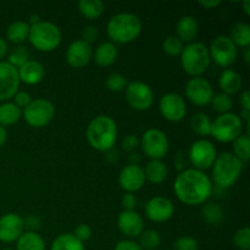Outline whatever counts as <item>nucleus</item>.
Returning a JSON list of instances; mask_svg holds the SVG:
<instances>
[{"instance_id":"obj_1","label":"nucleus","mask_w":250,"mask_h":250,"mask_svg":"<svg viewBox=\"0 0 250 250\" xmlns=\"http://www.w3.org/2000/svg\"><path fill=\"white\" fill-rule=\"evenodd\" d=\"M173 190L176 197L183 204L202 205L205 204L211 195V180L204 171L187 168L176 177Z\"/></svg>"},{"instance_id":"obj_2","label":"nucleus","mask_w":250,"mask_h":250,"mask_svg":"<svg viewBox=\"0 0 250 250\" xmlns=\"http://www.w3.org/2000/svg\"><path fill=\"white\" fill-rule=\"evenodd\" d=\"M87 139L95 150L103 153L111 150L117 139L116 122L105 115L94 117L87 127Z\"/></svg>"},{"instance_id":"obj_3","label":"nucleus","mask_w":250,"mask_h":250,"mask_svg":"<svg viewBox=\"0 0 250 250\" xmlns=\"http://www.w3.org/2000/svg\"><path fill=\"white\" fill-rule=\"evenodd\" d=\"M142 27V21L136 15L121 12L109 20L106 32L112 43L127 44L138 38Z\"/></svg>"},{"instance_id":"obj_4","label":"nucleus","mask_w":250,"mask_h":250,"mask_svg":"<svg viewBox=\"0 0 250 250\" xmlns=\"http://www.w3.org/2000/svg\"><path fill=\"white\" fill-rule=\"evenodd\" d=\"M243 172V163L229 151H224L216 156L212 165V180L219 188L232 187Z\"/></svg>"},{"instance_id":"obj_5","label":"nucleus","mask_w":250,"mask_h":250,"mask_svg":"<svg viewBox=\"0 0 250 250\" xmlns=\"http://www.w3.org/2000/svg\"><path fill=\"white\" fill-rule=\"evenodd\" d=\"M209 48L200 42H192L183 48L181 53V65L185 72L192 77H202L209 68Z\"/></svg>"},{"instance_id":"obj_6","label":"nucleus","mask_w":250,"mask_h":250,"mask_svg":"<svg viewBox=\"0 0 250 250\" xmlns=\"http://www.w3.org/2000/svg\"><path fill=\"white\" fill-rule=\"evenodd\" d=\"M62 34L55 23L49 21H41L29 26L28 41L34 49L43 53L53 51L60 45Z\"/></svg>"},{"instance_id":"obj_7","label":"nucleus","mask_w":250,"mask_h":250,"mask_svg":"<svg viewBox=\"0 0 250 250\" xmlns=\"http://www.w3.org/2000/svg\"><path fill=\"white\" fill-rule=\"evenodd\" d=\"M243 131V121L234 112L219 115L211 122L210 134L221 143H231L238 138Z\"/></svg>"},{"instance_id":"obj_8","label":"nucleus","mask_w":250,"mask_h":250,"mask_svg":"<svg viewBox=\"0 0 250 250\" xmlns=\"http://www.w3.org/2000/svg\"><path fill=\"white\" fill-rule=\"evenodd\" d=\"M22 116L29 126L42 128L53 121L55 116V107L50 100L39 98L32 100L28 106L22 110Z\"/></svg>"},{"instance_id":"obj_9","label":"nucleus","mask_w":250,"mask_h":250,"mask_svg":"<svg viewBox=\"0 0 250 250\" xmlns=\"http://www.w3.org/2000/svg\"><path fill=\"white\" fill-rule=\"evenodd\" d=\"M210 59L220 67L227 68L233 65L238 56V48L229 36H217L212 39L209 48Z\"/></svg>"},{"instance_id":"obj_10","label":"nucleus","mask_w":250,"mask_h":250,"mask_svg":"<svg viewBox=\"0 0 250 250\" xmlns=\"http://www.w3.org/2000/svg\"><path fill=\"white\" fill-rule=\"evenodd\" d=\"M139 142L143 153L151 160H161L167 154L170 146L165 132L158 128L148 129Z\"/></svg>"},{"instance_id":"obj_11","label":"nucleus","mask_w":250,"mask_h":250,"mask_svg":"<svg viewBox=\"0 0 250 250\" xmlns=\"http://www.w3.org/2000/svg\"><path fill=\"white\" fill-rule=\"evenodd\" d=\"M188 156H189V160L194 168L204 171L214 165L217 151L211 142L208 139H199L192 144Z\"/></svg>"},{"instance_id":"obj_12","label":"nucleus","mask_w":250,"mask_h":250,"mask_svg":"<svg viewBox=\"0 0 250 250\" xmlns=\"http://www.w3.org/2000/svg\"><path fill=\"white\" fill-rule=\"evenodd\" d=\"M126 100L132 109L137 111H146L151 107L154 103L153 89L146 83L131 82L126 87Z\"/></svg>"},{"instance_id":"obj_13","label":"nucleus","mask_w":250,"mask_h":250,"mask_svg":"<svg viewBox=\"0 0 250 250\" xmlns=\"http://www.w3.org/2000/svg\"><path fill=\"white\" fill-rule=\"evenodd\" d=\"M211 83L203 77H193L186 84V97L197 106H205L211 103L214 97Z\"/></svg>"},{"instance_id":"obj_14","label":"nucleus","mask_w":250,"mask_h":250,"mask_svg":"<svg viewBox=\"0 0 250 250\" xmlns=\"http://www.w3.org/2000/svg\"><path fill=\"white\" fill-rule=\"evenodd\" d=\"M159 110L164 119L171 122H180L187 115V105L177 93H167L159 102Z\"/></svg>"},{"instance_id":"obj_15","label":"nucleus","mask_w":250,"mask_h":250,"mask_svg":"<svg viewBox=\"0 0 250 250\" xmlns=\"http://www.w3.org/2000/svg\"><path fill=\"white\" fill-rule=\"evenodd\" d=\"M20 78L17 68L7 61H0V102H6L19 92Z\"/></svg>"},{"instance_id":"obj_16","label":"nucleus","mask_w":250,"mask_h":250,"mask_svg":"<svg viewBox=\"0 0 250 250\" xmlns=\"http://www.w3.org/2000/svg\"><path fill=\"white\" fill-rule=\"evenodd\" d=\"M173 203L166 197H154L146 203V215L153 222H166L173 216Z\"/></svg>"},{"instance_id":"obj_17","label":"nucleus","mask_w":250,"mask_h":250,"mask_svg":"<svg viewBox=\"0 0 250 250\" xmlns=\"http://www.w3.org/2000/svg\"><path fill=\"white\" fill-rule=\"evenodd\" d=\"M23 231V219L20 215L10 212L0 217V241L4 243L16 242Z\"/></svg>"},{"instance_id":"obj_18","label":"nucleus","mask_w":250,"mask_h":250,"mask_svg":"<svg viewBox=\"0 0 250 250\" xmlns=\"http://www.w3.org/2000/svg\"><path fill=\"white\" fill-rule=\"evenodd\" d=\"M93 58L92 44L87 43L83 39L72 42L66 50V60L73 68H81L88 65Z\"/></svg>"},{"instance_id":"obj_19","label":"nucleus","mask_w":250,"mask_h":250,"mask_svg":"<svg viewBox=\"0 0 250 250\" xmlns=\"http://www.w3.org/2000/svg\"><path fill=\"white\" fill-rule=\"evenodd\" d=\"M120 186L127 193H134L141 189L146 183L143 168L139 165H127L120 172Z\"/></svg>"},{"instance_id":"obj_20","label":"nucleus","mask_w":250,"mask_h":250,"mask_svg":"<svg viewBox=\"0 0 250 250\" xmlns=\"http://www.w3.org/2000/svg\"><path fill=\"white\" fill-rule=\"evenodd\" d=\"M117 225H119L121 233H124L126 237H129V238L139 237L144 229L143 219L136 211H125L124 210L119 215Z\"/></svg>"},{"instance_id":"obj_21","label":"nucleus","mask_w":250,"mask_h":250,"mask_svg":"<svg viewBox=\"0 0 250 250\" xmlns=\"http://www.w3.org/2000/svg\"><path fill=\"white\" fill-rule=\"evenodd\" d=\"M17 72H19L20 82L33 85L38 84L39 82L43 81L44 76H45V68L38 61L28 60L21 67L17 68Z\"/></svg>"},{"instance_id":"obj_22","label":"nucleus","mask_w":250,"mask_h":250,"mask_svg":"<svg viewBox=\"0 0 250 250\" xmlns=\"http://www.w3.org/2000/svg\"><path fill=\"white\" fill-rule=\"evenodd\" d=\"M198 29H199V23H198L197 19L193 16H183L181 17L180 21L177 22L176 26V32H177V38L180 39L182 43H192L195 39L198 34Z\"/></svg>"},{"instance_id":"obj_23","label":"nucleus","mask_w":250,"mask_h":250,"mask_svg":"<svg viewBox=\"0 0 250 250\" xmlns=\"http://www.w3.org/2000/svg\"><path fill=\"white\" fill-rule=\"evenodd\" d=\"M242 77L237 71L226 68L222 71L219 77V85L222 89V93L227 95H232L238 93L242 89Z\"/></svg>"},{"instance_id":"obj_24","label":"nucleus","mask_w":250,"mask_h":250,"mask_svg":"<svg viewBox=\"0 0 250 250\" xmlns=\"http://www.w3.org/2000/svg\"><path fill=\"white\" fill-rule=\"evenodd\" d=\"M117 55H119V53H117L116 45L111 42H104V43L99 44L95 49L94 61L98 66L107 67L116 61Z\"/></svg>"},{"instance_id":"obj_25","label":"nucleus","mask_w":250,"mask_h":250,"mask_svg":"<svg viewBox=\"0 0 250 250\" xmlns=\"http://www.w3.org/2000/svg\"><path fill=\"white\" fill-rule=\"evenodd\" d=\"M146 181H149L153 185H160L167 178V166L161 160H150L144 167Z\"/></svg>"},{"instance_id":"obj_26","label":"nucleus","mask_w":250,"mask_h":250,"mask_svg":"<svg viewBox=\"0 0 250 250\" xmlns=\"http://www.w3.org/2000/svg\"><path fill=\"white\" fill-rule=\"evenodd\" d=\"M22 117V110L14 103H2L0 104V126L7 127L17 124Z\"/></svg>"},{"instance_id":"obj_27","label":"nucleus","mask_w":250,"mask_h":250,"mask_svg":"<svg viewBox=\"0 0 250 250\" xmlns=\"http://www.w3.org/2000/svg\"><path fill=\"white\" fill-rule=\"evenodd\" d=\"M16 250H45V242L36 232H23L16 241Z\"/></svg>"},{"instance_id":"obj_28","label":"nucleus","mask_w":250,"mask_h":250,"mask_svg":"<svg viewBox=\"0 0 250 250\" xmlns=\"http://www.w3.org/2000/svg\"><path fill=\"white\" fill-rule=\"evenodd\" d=\"M29 24L24 21H15L7 27L6 38L14 44L23 43L28 39Z\"/></svg>"},{"instance_id":"obj_29","label":"nucleus","mask_w":250,"mask_h":250,"mask_svg":"<svg viewBox=\"0 0 250 250\" xmlns=\"http://www.w3.org/2000/svg\"><path fill=\"white\" fill-rule=\"evenodd\" d=\"M229 38L237 48H248L250 45V26L248 23L238 22L231 28Z\"/></svg>"},{"instance_id":"obj_30","label":"nucleus","mask_w":250,"mask_h":250,"mask_svg":"<svg viewBox=\"0 0 250 250\" xmlns=\"http://www.w3.org/2000/svg\"><path fill=\"white\" fill-rule=\"evenodd\" d=\"M50 250H85L83 243H81L72 233L59 234L54 239Z\"/></svg>"},{"instance_id":"obj_31","label":"nucleus","mask_w":250,"mask_h":250,"mask_svg":"<svg viewBox=\"0 0 250 250\" xmlns=\"http://www.w3.org/2000/svg\"><path fill=\"white\" fill-rule=\"evenodd\" d=\"M78 10L87 19L95 20L104 14V4L100 0H81Z\"/></svg>"},{"instance_id":"obj_32","label":"nucleus","mask_w":250,"mask_h":250,"mask_svg":"<svg viewBox=\"0 0 250 250\" xmlns=\"http://www.w3.org/2000/svg\"><path fill=\"white\" fill-rule=\"evenodd\" d=\"M202 215L209 225H219L224 221L225 211L221 205L216 203H207L203 207Z\"/></svg>"},{"instance_id":"obj_33","label":"nucleus","mask_w":250,"mask_h":250,"mask_svg":"<svg viewBox=\"0 0 250 250\" xmlns=\"http://www.w3.org/2000/svg\"><path fill=\"white\" fill-rule=\"evenodd\" d=\"M190 127L199 136H210L211 121L204 112H197L190 119Z\"/></svg>"},{"instance_id":"obj_34","label":"nucleus","mask_w":250,"mask_h":250,"mask_svg":"<svg viewBox=\"0 0 250 250\" xmlns=\"http://www.w3.org/2000/svg\"><path fill=\"white\" fill-rule=\"evenodd\" d=\"M233 154L237 159L246 163L250 158V139L248 134H241L233 141Z\"/></svg>"},{"instance_id":"obj_35","label":"nucleus","mask_w":250,"mask_h":250,"mask_svg":"<svg viewBox=\"0 0 250 250\" xmlns=\"http://www.w3.org/2000/svg\"><path fill=\"white\" fill-rule=\"evenodd\" d=\"M161 243V237L158 231L155 229H146V231L142 232L139 236V246L142 249L146 250H156Z\"/></svg>"},{"instance_id":"obj_36","label":"nucleus","mask_w":250,"mask_h":250,"mask_svg":"<svg viewBox=\"0 0 250 250\" xmlns=\"http://www.w3.org/2000/svg\"><path fill=\"white\" fill-rule=\"evenodd\" d=\"M211 105L215 111L222 115L229 112L232 105H233V102H232L231 95H227L225 93H217V94H214V97H212Z\"/></svg>"},{"instance_id":"obj_37","label":"nucleus","mask_w":250,"mask_h":250,"mask_svg":"<svg viewBox=\"0 0 250 250\" xmlns=\"http://www.w3.org/2000/svg\"><path fill=\"white\" fill-rule=\"evenodd\" d=\"M29 60V53L27 50L26 46H16V48L12 49V51L9 55V60L7 62L11 66H14L15 68H20L23 63H26Z\"/></svg>"},{"instance_id":"obj_38","label":"nucleus","mask_w":250,"mask_h":250,"mask_svg":"<svg viewBox=\"0 0 250 250\" xmlns=\"http://www.w3.org/2000/svg\"><path fill=\"white\" fill-rule=\"evenodd\" d=\"M183 45L182 42L177 38L176 36H170L163 42V49L167 55L170 56H180L182 53Z\"/></svg>"},{"instance_id":"obj_39","label":"nucleus","mask_w":250,"mask_h":250,"mask_svg":"<svg viewBox=\"0 0 250 250\" xmlns=\"http://www.w3.org/2000/svg\"><path fill=\"white\" fill-rule=\"evenodd\" d=\"M105 84H106L107 89L111 92H121L124 88L127 87V80L124 75L115 72L107 76Z\"/></svg>"},{"instance_id":"obj_40","label":"nucleus","mask_w":250,"mask_h":250,"mask_svg":"<svg viewBox=\"0 0 250 250\" xmlns=\"http://www.w3.org/2000/svg\"><path fill=\"white\" fill-rule=\"evenodd\" d=\"M233 243L239 250H250V229L249 227L239 229L233 236Z\"/></svg>"},{"instance_id":"obj_41","label":"nucleus","mask_w":250,"mask_h":250,"mask_svg":"<svg viewBox=\"0 0 250 250\" xmlns=\"http://www.w3.org/2000/svg\"><path fill=\"white\" fill-rule=\"evenodd\" d=\"M173 250H198V242L193 237H180L173 244Z\"/></svg>"},{"instance_id":"obj_42","label":"nucleus","mask_w":250,"mask_h":250,"mask_svg":"<svg viewBox=\"0 0 250 250\" xmlns=\"http://www.w3.org/2000/svg\"><path fill=\"white\" fill-rule=\"evenodd\" d=\"M139 144H141V142H139L138 137L134 136V134H128V136H126L124 138V141H122L121 143V146L122 149H124V151L131 154L136 151V149L138 148Z\"/></svg>"},{"instance_id":"obj_43","label":"nucleus","mask_w":250,"mask_h":250,"mask_svg":"<svg viewBox=\"0 0 250 250\" xmlns=\"http://www.w3.org/2000/svg\"><path fill=\"white\" fill-rule=\"evenodd\" d=\"M72 234L81 243H83V242H87L92 237V227L87 224H82L77 226V229H75V233Z\"/></svg>"},{"instance_id":"obj_44","label":"nucleus","mask_w":250,"mask_h":250,"mask_svg":"<svg viewBox=\"0 0 250 250\" xmlns=\"http://www.w3.org/2000/svg\"><path fill=\"white\" fill-rule=\"evenodd\" d=\"M32 102L31 94L28 92H24V90H21V92H17L14 97V104L16 106H19L20 109H24L26 106H28L29 103Z\"/></svg>"},{"instance_id":"obj_45","label":"nucleus","mask_w":250,"mask_h":250,"mask_svg":"<svg viewBox=\"0 0 250 250\" xmlns=\"http://www.w3.org/2000/svg\"><path fill=\"white\" fill-rule=\"evenodd\" d=\"M98 37H99V31H98V28L95 26H85L83 28L82 39L84 42H87V43L92 44L93 42L97 41Z\"/></svg>"},{"instance_id":"obj_46","label":"nucleus","mask_w":250,"mask_h":250,"mask_svg":"<svg viewBox=\"0 0 250 250\" xmlns=\"http://www.w3.org/2000/svg\"><path fill=\"white\" fill-rule=\"evenodd\" d=\"M122 207L125 211H134L137 207V198L133 193H126L122 198Z\"/></svg>"},{"instance_id":"obj_47","label":"nucleus","mask_w":250,"mask_h":250,"mask_svg":"<svg viewBox=\"0 0 250 250\" xmlns=\"http://www.w3.org/2000/svg\"><path fill=\"white\" fill-rule=\"evenodd\" d=\"M24 229H28L29 232H36L41 227V219L36 215H29L23 219Z\"/></svg>"},{"instance_id":"obj_48","label":"nucleus","mask_w":250,"mask_h":250,"mask_svg":"<svg viewBox=\"0 0 250 250\" xmlns=\"http://www.w3.org/2000/svg\"><path fill=\"white\" fill-rule=\"evenodd\" d=\"M114 250H143L138 243L133 241H121L116 244Z\"/></svg>"},{"instance_id":"obj_49","label":"nucleus","mask_w":250,"mask_h":250,"mask_svg":"<svg viewBox=\"0 0 250 250\" xmlns=\"http://www.w3.org/2000/svg\"><path fill=\"white\" fill-rule=\"evenodd\" d=\"M239 102H241L243 110H248V111H250V92L248 89L243 90V92L241 93Z\"/></svg>"},{"instance_id":"obj_50","label":"nucleus","mask_w":250,"mask_h":250,"mask_svg":"<svg viewBox=\"0 0 250 250\" xmlns=\"http://www.w3.org/2000/svg\"><path fill=\"white\" fill-rule=\"evenodd\" d=\"M198 4L205 9H215L219 5H221V0H200V1H198Z\"/></svg>"},{"instance_id":"obj_51","label":"nucleus","mask_w":250,"mask_h":250,"mask_svg":"<svg viewBox=\"0 0 250 250\" xmlns=\"http://www.w3.org/2000/svg\"><path fill=\"white\" fill-rule=\"evenodd\" d=\"M6 51H7L6 42L0 37V61H1V59L6 55Z\"/></svg>"},{"instance_id":"obj_52","label":"nucleus","mask_w":250,"mask_h":250,"mask_svg":"<svg viewBox=\"0 0 250 250\" xmlns=\"http://www.w3.org/2000/svg\"><path fill=\"white\" fill-rule=\"evenodd\" d=\"M6 138H7L6 129H5L4 127L0 126V148H1V146L5 144V142H6Z\"/></svg>"},{"instance_id":"obj_53","label":"nucleus","mask_w":250,"mask_h":250,"mask_svg":"<svg viewBox=\"0 0 250 250\" xmlns=\"http://www.w3.org/2000/svg\"><path fill=\"white\" fill-rule=\"evenodd\" d=\"M139 160H141V158H139V154H137V153L129 154V161H131V165H138Z\"/></svg>"},{"instance_id":"obj_54","label":"nucleus","mask_w":250,"mask_h":250,"mask_svg":"<svg viewBox=\"0 0 250 250\" xmlns=\"http://www.w3.org/2000/svg\"><path fill=\"white\" fill-rule=\"evenodd\" d=\"M241 120L242 121H246L247 124H249V117H250V111H248V110H242V114H241Z\"/></svg>"},{"instance_id":"obj_55","label":"nucleus","mask_w":250,"mask_h":250,"mask_svg":"<svg viewBox=\"0 0 250 250\" xmlns=\"http://www.w3.org/2000/svg\"><path fill=\"white\" fill-rule=\"evenodd\" d=\"M243 9H244V12H246V15H250V1L249 0H246V1H243Z\"/></svg>"},{"instance_id":"obj_56","label":"nucleus","mask_w":250,"mask_h":250,"mask_svg":"<svg viewBox=\"0 0 250 250\" xmlns=\"http://www.w3.org/2000/svg\"><path fill=\"white\" fill-rule=\"evenodd\" d=\"M29 22H31V26H33V24H37L38 22H41V19H39L38 15H32L31 19H29Z\"/></svg>"},{"instance_id":"obj_57","label":"nucleus","mask_w":250,"mask_h":250,"mask_svg":"<svg viewBox=\"0 0 250 250\" xmlns=\"http://www.w3.org/2000/svg\"><path fill=\"white\" fill-rule=\"evenodd\" d=\"M244 61H246L247 63L250 62V48L244 49Z\"/></svg>"},{"instance_id":"obj_58","label":"nucleus","mask_w":250,"mask_h":250,"mask_svg":"<svg viewBox=\"0 0 250 250\" xmlns=\"http://www.w3.org/2000/svg\"><path fill=\"white\" fill-rule=\"evenodd\" d=\"M4 250H14V249H10V248H6V249H4Z\"/></svg>"}]
</instances>
